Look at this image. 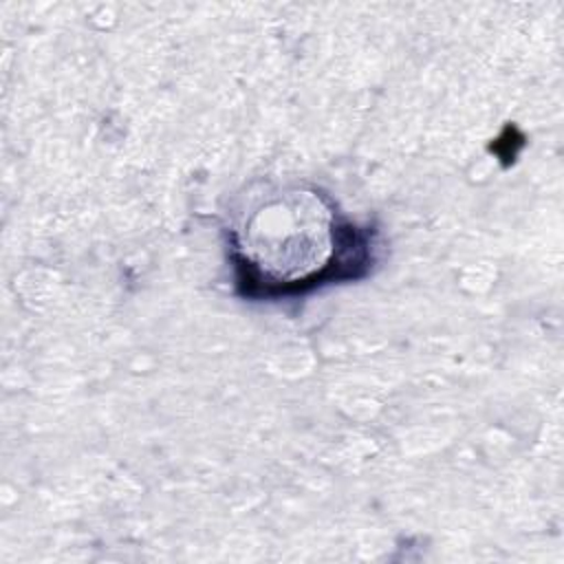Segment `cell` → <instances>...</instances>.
I'll return each mask as SVG.
<instances>
[{
	"instance_id": "obj_1",
	"label": "cell",
	"mask_w": 564,
	"mask_h": 564,
	"mask_svg": "<svg viewBox=\"0 0 564 564\" xmlns=\"http://www.w3.org/2000/svg\"><path fill=\"white\" fill-rule=\"evenodd\" d=\"M236 286L253 300L302 295L355 280L375 264V231L317 189L291 187L251 200L227 229Z\"/></svg>"
}]
</instances>
